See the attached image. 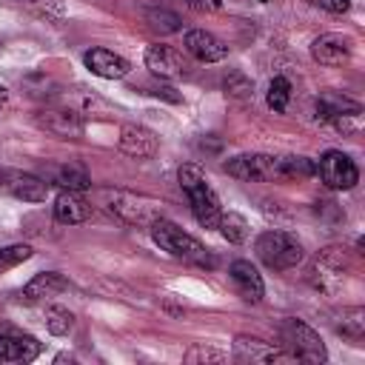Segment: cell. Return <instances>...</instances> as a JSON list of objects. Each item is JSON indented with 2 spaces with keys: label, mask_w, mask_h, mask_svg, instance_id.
<instances>
[{
  "label": "cell",
  "mask_w": 365,
  "mask_h": 365,
  "mask_svg": "<svg viewBox=\"0 0 365 365\" xmlns=\"http://www.w3.org/2000/svg\"><path fill=\"white\" fill-rule=\"evenodd\" d=\"M225 171L242 182H285L314 174L308 157H271V154H240L225 163Z\"/></svg>",
  "instance_id": "cell-1"
},
{
  "label": "cell",
  "mask_w": 365,
  "mask_h": 365,
  "mask_svg": "<svg viewBox=\"0 0 365 365\" xmlns=\"http://www.w3.org/2000/svg\"><path fill=\"white\" fill-rule=\"evenodd\" d=\"M177 180H180V185H182L185 197H188V205H191L194 220H197L202 228L214 231V228L220 225L222 208H220V197H217L214 188L208 185L205 174H202L197 165H180Z\"/></svg>",
  "instance_id": "cell-2"
},
{
  "label": "cell",
  "mask_w": 365,
  "mask_h": 365,
  "mask_svg": "<svg viewBox=\"0 0 365 365\" xmlns=\"http://www.w3.org/2000/svg\"><path fill=\"white\" fill-rule=\"evenodd\" d=\"M151 240L165 251L171 254L174 259H182L188 265H200V268H214V257L205 251V245L200 240H194L191 234H185L180 225L168 222V220H154L151 225Z\"/></svg>",
  "instance_id": "cell-3"
},
{
  "label": "cell",
  "mask_w": 365,
  "mask_h": 365,
  "mask_svg": "<svg viewBox=\"0 0 365 365\" xmlns=\"http://www.w3.org/2000/svg\"><path fill=\"white\" fill-rule=\"evenodd\" d=\"M103 205L123 222L128 225H151L154 220L163 217V202L143 197V194H131V191H100Z\"/></svg>",
  "instance_id": "cell-4"
},
{
  "label": "cell",
  "mask_w": 365,
  "mask_h": 365,
  "mask_svg": "<svg viewBox=\"0 0 365 365\" xmlns=\"http://www.w3.org/2000/svg\"><path fill=\"white\" fill-rule=\"evenodd\" d=\"M254 248H257V257L268 265V268H274V271H288V268H294L299 259H302V245H299V240L297 237H291L288 231H262L259 237H257V242H254Z\"/></svg>",
  "instance_id": "cell-5"
},
{
  "label": "cell",
  "mask_w": 365,
  "mask_h": 365,
  "mask_svg": "<svg viewBox=\"0 0 365 365\" xmlns=\"http://www.w3.org/2000/svg\"><path fill=\"white\" fill-rule=\"evenodd\" d=\"M279 336H282V345L299 362H325L328 359V351H325L319 334L311 325H305L302 319H282Z\"/></svg>",
  "instance_id": "cell-6"
},
{
  "label": "cell",
  "mask_w": 365,
  "mask_h": 365,
  "mask_svg": "<svg viewBox=\"0 0 365 365\" xmlns=\"http://www.w3.org/2000/svg\"><path fill=\"white\" fill-rule=\"evenodd\" d=\"M314 174H319V180L331 188V191H348L359 182V168L356 163L342 154V151H325L319 157V163L314 165Z\"/></svg>",
  "instance_id": "cell-7"
},
{
  "label": "cell",
  "mask_w": 365,
  "mask_h": 365,
  "mask_svg": "<svg viewBox=\"0 0 365 365\" xmlns=\"http://www.w3.org/2000/svg\"><path fill=\"white\" fill-rule=\"evenodd\" d=\"M145 68L157 77H165V80H177L188 71V63L185 57L171 48V46H163V43H154L145 48Z\"/></svg>",
  "instance_id": "cell-8"
},
{
  "label": "cell",
  "mask_w": 365,
  "mask_h": 365,
  "mask_svg": "<svg viewBox=\"0 0 365 365\" xmlns=\"http://www.w3.org/2000/svg\"><path fill=\"white\" fill-rule=\"evenodd\" d=\"M234 359H240V362H299L291 351L271 348L268 342H262L257 336H245V334H240L234 339Z\"/></svg>",
  "instance_id": "cell-9"
},
{
  "label": "cell",
  "mask_w": 365,
  "mask_h": 365,
  "mask_svg": "<svg viewBox=\"0 0 365 365\" xmlns=\"http://www.w3.org/2000/svg\"><path fill=\"white\" fill-rule=\"evenodd\" d=\"M345 271H348V257L342 254V248H325V251L317 257L311 274H314L317 288H322V291H336V285L342 282Z\"/></svg>",
  "instance_id": "cell-10"
},
{
  "label": "cell",
  "mask_w": 365,
  "mask_h": 365,
  "mask_svg": "<svg viewBox=\"0 0 365 365\" xmlns=\"http://www.w3.org/2000/svg\"><path fill=\"white\" fill-rule=\"evenodd\" d=\"M120 151L128 157H137V160H148L160 151V140L151 128L128 123L120 128Z\"/></svg>",
  "instance_id": "cell-11"
},
{
  "label": "cell",
  "mask_w": 365,
  "mask_h": 365,
  "mask_svg": "<svg viewBox=\"0 0 365 365\" xmlns=\"http://www.w3.org/2000/svg\"><path fill=\"white\" fill-rule=\"evenodd\" d=\"M185 51L191 57H197L200 63H220V60L228 57V46L205 29H191L185 34Z\"/></svg>",
  "instance_id": "cell-12"
},
{
  "label": "cell",
  "mask_w": 365,
  "mask_h": 365,
  "mask_svg": "<svg viewBox=\"0 0 365 365\" xmlns=\"http://www.w3.org/2000/svg\"><path fill=\"white\" fill-rule=\"evenodd\" d=\"M83 63H86V68L91 74L106 77V80H120V77H125L131 71V63L125 57L108 51V48H91V51H86Z\"/></svg>",
  "instance_id": "cell-13"
},
{
  "label": "cell",
  "mask_w": 365,
  "mask_h": 365,
  "mask_svg": "<svg viewBox=\"0 0 365 365\" xmlns=\"http://www.w3.org/2000/svg\"><path fill=\"white\" fill-rule=\"evenodd\" d=\"M311 57L322 66H345L351 60V43L342 34H319L311 43Z\"/></svg>",
  "instance_id": "cell-14"
},
{
  "label": "cell",
  "mask_w": 365,
  "mask_h": 365,
  "mask_svg": "<svg viewBox=\"0 0 365 365\" xmlns=\"http://www.w3.org/2000/svg\"><path fill=\"white\" fill-rule=\"evenodd\" d=\"M228 274H231V282L237 285V291H240V297L245 302H259L262 299V294H265L262 277H259V271L248 259H234Z\"/></svg>",
  "instance_id": "cell-15"
},
{
  "label": "cell",
  "mask_w": 365,
  "mask_h": 365,
  "mask_svg": "<svg viewBox=\"0 0 365 365\" xmlns=\"http://www.w3.org/2000/svg\"><path fill=\"white\" fill-rule=\"evenodd\" d=\"M0 185L23 202H43L48 197V182L43 177H34V174H9V177L3 174Z\"/></svg>",
  "instance_id": "cell-16"
},
{
  "label": "cell",
  "mask_w": 365,
  "mask_h": 365,
  "mask_svg": "<svg viewBox=\"0 0 365 365\" xmlns=\"http://www.w3.org/2000/svg\"><path fill=\"white\" fill-rule=\"evenodd\" d=\"M37 123L51 131L54 137H80L83 134V117L68 108H46L37 114Z\"/></svg>",
  "instance_id": "cell-17"
},
{
  "label": "cell",
  "mask_w": 365,
  "mask_h": 365,
  "mask_svg": "<svg viewBox=\"0 0 365 365\" xmlns=\"http://www.w3.org/2000/svg\"><path fill=\"white\" fill-rule=\"evenodd\" d=\"M91 217V202L80 191H60L54 200V220L63 225H77Z\"/></svg>",
  "instance_id": "cell-18"
},
{
  "label": "cell",
  "mask_w": 365,
  "mask_h": 365,
  "mask_svg": "<svg viewBox=\"0 0 365 365\" xmlns=\"http://www.w3.org/2000/svg\"><path fill=\"white\" fill-rule=\"evenodd\" d=\"M66 288H68V279H66L63 274L46 271V274H37L34 279H29V282L23 285L20 299H23V302H40V299L54 297V294H60V291H66Z\"/></svg>",
  "instance_id": "cell-19"
},
{
  "label": "cell",
  "mask_w": 365,
  "mask_h": 365,
  "mask_svg": "<svg viewBox=\"0 0 365 365\" xmlns=\"http://www.w3.org/2000/svg\"><path fill=\"white\" fill-rule=\"evenodd\" d=\"M40 354V342L34 336H0V365L9 362H31Z\"/></svg>",
  "instance_id": "cell-20"
},
{
  "label": "cell",
  "mask_w": 365,
  "mask_h": 365,
  "mask_svg": "<svg viewBox=\"0 0 365 365\" xmlns=\"http://www.w3.org/2000/svg\"><path fill=\"white\" fill-rule=\"evenodd\" d=\"M48 185H60L63 191H86L91 188V177L80 165H51L46 174Z\"/></svg>",
  "instance_id": "cell-21"
},
{
  "label": "cell",
  "mask_w": 365,
  "mask_h": 365,
  "mask_svg": "<svg viewBox=\"0 0 365 365\" xmlns=\"http://www.w3.org/2000/svg\"><path fill=\"white\" fill-rule=\"evenodd\" d=\"M356 111H362V106L348 100V97H339V94H322L317 100V117L328 120V123H334L342 114H356Z\"/></svg>",
  "instance_id": "cell-22"
},
{
  "label": "cell",
  "mask_w": 365,
  "mask_h": 365,
  "mask_svg": "<svg viewBox=\"0 0 365 365\" xmlns=\"http://www.w3.org/2000/svg\"><path fill=\"white\" fill-rule=\"evenodd\" d=\"M217 228H220L222 237H225L228 242H234V245H237V242H245V237H248V222H245V217L237 214V211H222Z\"/></svg>",
  "instance_id": "cell-23"
},
{
  "label": "cell",
  "mask_w": 365,
  "mask_h": 365,
  "mask_svg": "<svg viewBox=\"0 0 365 365\" xmlns=\"http://www.w3.org/2000/svg\"><path fill=\"white\" fill-rule=\"evenodd\" d=\"M46 328L54 336H66L74 328V314L68 308H63V305H48L46 308Z\"/></svg>",
  "instance_id": "cell-24"
},
{
  "label": "cell",
  "mask_w": 365,
  "mask_h": 365,
  "mask_svg": "<svg viewBox=\"0 0 365 365\" xmlns=\"http://www.w3.org/2000/svg\"><path fill=\"white\" fill-rule=\"evenodd\" d=\"M336 331L348 339H362L365 334V311L362 308H348L342 311V322L336 325Z\"/></svg>",
  "instance_id": "cell-25"
},
{
  "label": "cell",
  "mask_w": 365,
  "mask_h": 365,
  "mask_svg": "<svg viewBox=\"0 0 365 365\" xmlns=\"http://www.w3.org/2000/svg\"><path fill=\"white\" fill-rule=\"evenodd\" d=\"M31 254H34V248L26 245V242H14V245L0 248V274L14 268V265H20V262H26V259H31Z\"/></svg>",
  "instance_id": "cell-26"
},
{
  "label": "cell",
  "mask_w": 365,
  "mask_h": 365,
  "mask_svg": "<svg viewBox=\"0 0 365 365\" xmlns=\"http://www.w3.org/2000/svg\"><path fill=\"white\" fill-rule=\"evenodd\" d=\"M145 23H148L151 29L163 31V34L180 29V17H177L174 11H168V9H145Z\"/></svg>",
  "instance_id": "cell-27"
},
{
  "label": "cell",
  "mask_w": 365,
  "mask_h": 365,
  "mask_svg": "<svg viewBox=\"0 0 365 365\" xmlns=\"http://www.w3.org/2000/svg\"><path fill=\"white\" fill-rule=\"evenodd\" d=\"M288 100H291V83L285 77H274L271 86H268V106L274 111H285Z\"/></svg>",
  "instance_id": "cell-28"
},
{
  "label": "cell",
  "mask_w": 365,
  "mask_h": 365,
  "mask_svg": "<svg viewBox=\"0 0 365 365\" xmlns=\"http://www.w3.org/2000/svg\"><path fill=\"white\" fill-rule=\"evenodd\" d=\"M26 9H31L34 14L51 20V17H60L63 14V0H23Z\"/></svg>",
  "instance_id": "cell-29"
},
{
  "label": "cell",
  "mask_w": 365,
  "mask_h": 365,
  "mask_svg": "<svg viewBox=\"0 0 365 365\" xmlns=\"http://www.w3.org/2000/svg\"><path fill=\"white\" fill-rule=\"evenodd\" d=\"M222 86H225V94H231V97H251V91H254V86L242 74H237V71L228 74Z\"/></svg>",
  "instance_id": "cell-30"
},
{
  "label": "cell",
  "mask_w": 365,
  "mask_h": 365,
  "mask_svg": "<svg viewBox=\"0 0 365 365\" xmlns=\"http://www.w3.org/2000/svg\"><path fill=\"white\" fill-rule=\"evenodd\" d=\"M197 359H211V362H222L225 356L220 351H211V348H191L185 354V362H197Z\"/></svg>",
  "instance_id": "cell-31"
},
{
  "label": "cell",
  "mask_w": 365,
  "mask_h": 365,
  "mask_svg": "<svg viewBox=\"0 0 365 365\" xmlns=\"http://www.w3.org/2000/svg\"><path fill=\"white\" fill-rule=\"evenodd\" d=\"M311 3L325 9V11H331V14H342V11L351 9V0H311Z\"/></svg>",
  "instance_id": "cell-32"
},
{
  "label": "cell",
  "mask_w": 365,
  "mask_h": 365,
  "mask_svg": "<svg viewBox=\"0 0 365 365\" xmlns=\"http://www.w3.org/2000/svg\"><path fill=\"white\" fill-rule=\"evenodd\" d=\"M194 11H222V0H185Z\"/></svg>",
  "instance_id": "cell-33"
},
{
  "label": "cell",
  "mask_w": 365,
  "mask_h": 365,
  "mask_svg": "<svg viewBox=\"0 0 365 365\" xmlns=\"http://www.w3.org/2000/svg\"><path fill=\"white\" fill-rule=\"evenodd\" d=\"M6 103H9V91H6L3 86H0V111L6 108Z\"/></svg>",
  "instance_id": "cell-34"
},
{
  "label": "cell",
  "mask_w": 365,
  "mask_h": 365,
  "mask_svg": "<svg viewBox=\"0 0 365 365\" xmlns=\"http://www.w3.org/2000/svg\"><path fill=\"white\" fill-rule=\"evenodd\" d=\"M0 182H3V171H0Z\"/></svg>",
  "instance_id": "cell-35"
}]
</instances>
